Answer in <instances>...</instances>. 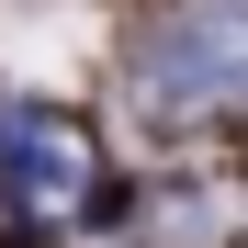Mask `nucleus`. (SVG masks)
<instances>
[{
  "label": "nucleus",
  "mask_w": 248,
  "mask_h": 248,
  "mask_svg": "<svg viewBox=\"0 0 248 248\" xmlns=\"http://www.w3.org/2000/svg\"><path fill=\"white\" fill-rule=\"evenodd\" d=\"M136 79L158 113H226L248 102V0H181L136 46Z\"/></svg>",
  "instance_id": "nucleus-1"
},
{
  "label": "nucleus",
  "mask_w": 248,
  "mask_h": 248,
  "mask_svg": "<svg viewBox=\"0 0 248 248\" xmlns=\"http://www.w3.org/2000/svg\"><path fill=\"white\" fill-rule=\"evenodd\" d=\"M91 192H102V136H91L79 113L34 102V113L12 124V203L46 215V226H68V215H91Z\"/></svg>",
  "instance_id": "nucleus-2"
}]
</instances>
